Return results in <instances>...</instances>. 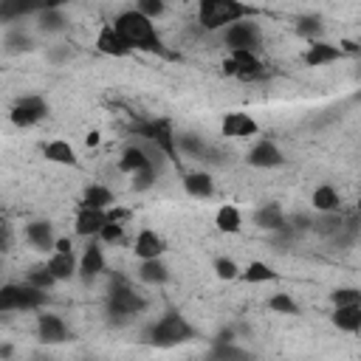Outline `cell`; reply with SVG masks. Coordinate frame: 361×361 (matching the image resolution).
Segmentation results:
<instances>
[{
	"label": "cell",
	"instance_id": "obj_39",
	"mask_svg": "<svg viewBox=\"0 0 361 361\" xmlns=\"http://www.w3.org/2000/svg\"><path fill=\"white\" fill-rule=\"evenodd\" d=\"M245 355L248 353L234 347L231 341H214V347H212V358H245Z\"/></svg>",
	"mask_w": 361,
	"mask_h": 361
},
{
	"label": "cell",
	"instance_id": "obj_37",
	"mask_svg": "<svg viewBox=\"0 0 361 361\" xmlns=\"http://www.w3.org/2000/svg\"><path fill=\"white\" fill-rule=\"evenodd\" d=\"M296 31L302 34V37H307V39H319V34L324 31V25H322V20L319 17H299L296 20Z\"/></svg>",
	"mask_w": 361,
	"mask_h": 361
},
{
	"label": "cell",
	"instance_id": "obj_22",
	"mask_svg": "<svg viewBox=\"0 0 361 361\" xmlns=\"http://www.w3.org/2000/svg\"><path fill=\"white\" fill-rule=\"evenodd\" d=\"M330 322H333V327H338L341 333H358V330H361V302L336 305Z\"/></svg>",
	"mask_w": 361,
	"mask_h": 361
},
{
	"label": "cell",
	"instance_id": "obj_27",
	"mask_svg": "<svg viewBox=\"0 0 361 361\" xmlns=\"http://www.w3.org/2000/svg\"><path fill=\"white\" fill-rule=\"evenodd\" d=\"M310 203H313V209H316V212H338V209H341V195H338V189H336V186L322 183V186H316V189H313Z\"/></svg>",
	"mask_w": 361,
	"mask_h": 361
},
{
	"label": "cell",
	"instance_id": "obj_8",
	"mask_svg": "<svg viewBox=\"0 0 361 361\" xmlns=\"http://www.w3.org/2000/svg\"><path fill=\"white\" fill-rule=\"evenodd\" d=\"M223 68L228 76L243 79V82H254V79L265 76V65L254 51H228Z\"/></svg>",
	"mask_w": 361,
	"mask_h": 361
},
{
	"label": "cell",
	"instance_id": "obj_16",
	"mask_svg": "<svg viewBox=\"0 0 361 361\" xmlns=\"http://www.w3.org/2000/svg\"><path fill=\"white\" fill-rule=\"evenodd\" d=\"M164 251H166V240H164L158 231H152V228H141V231L135 234V240H133V254H135L138 259L164 257Z\"/></svg>",
	"mask_w": 361,
	"mask_h": 361
},
{
	"label": "cell",
	"instance_id": "obj_40",
	"mask_svg": "<svg viewBox=\"0 0 361 361\" xmlns=\"http://www.w3.org/2000/svg\"><path fill=\"white\" fill-rule=\"evenodd\" d=\"M330 302H333V307H336V305H353V302H361V290H358V288H336V290L330 293Z\"/></svg>",
	"mask_w": 361,
	"mask_h": 361
},
{
	"label": "cell",
	"instance_id": "obj_13",
	"mask_svg": "<svg viewBox=\"0 0 361 361\" xmlns=\"http://www.w3.org/2000/svg\"><path fill=\"white\" fill-rule=\"evenodd\" d=\"M68 0H0V20H20L25 14H37L42 8L65 6Z\"/></svg>",
	"mask_w": 361,
	"mask_h": 361
},
{
	"label": "cell",
	"instance_id": "obj_44",
	"mask_svg": "<svg viewBox=\"0 0 361 361\" xmlns=\"http://www.w3.org/2000/svg\"><path fill=\"white\" fill-rule=\"evenodd\" d=\"M0 355H11V344H3L0 347Z\"/></svg>",
	"mask_w": 361,
	"mask_h": 361
},
{
	"label": "cell",
	"instance_id": "obj_28",
	"mask_svg": "<svg viewBox=\"0 0 361 361\" xmlns=\"http://www.w3.org/2000/svg\"><path fill=\"white\" fill-rule=\"evenodd\" d=\"M237 279H243L248 285H265V282H274L276 279V271L268 262H262V259H251L245 268H240V276Z\"/></svg>",
	"mask_w": 361,
	"mask_h": 361
},
{
	"label": "cell",
	"instance_id": "obj_1",
	"mask_svg": "<svg viewBox=\"0 0 361 361\" xmlns=\"http://www.w3.org/2000/svg\"><path fill=\"white\" fill-rule=\"evenodd\" d=\"M113 28L121 34V39L130 45V51L164 54V42H161V34L155 28V20H149L138 8H127V11L116 14Z\"/></svg>",
	"mask_w": 361,
	"mask_h": 361
},
{
	"label": "cell",
	"instance_id": "obj_31",
	"mask_svg": "<svg viewBox=\"0 0 361 361\" xmlns=\"http://www.w3.org/2000/svg\"><path fill=\"white\" fill-rule=\"evenodd\" d=\"M149 158H147V149H144V144L141 141H135V144H127L124 149H121V158H118V169L121 172H135L138 166H144Z\"/></svg>",
	"mask_w": 361,
	"mask_h": 361
},
{
	"label": "cell",
	"instance_id": "obj_23",
	"mask_svg": "<svg viewBox=\"0 0 361 361\" xmlns=\"http://www.w3.org/2000/svg\"><path fill=\"white\" fill-rule=\"evenodd\" d=\"M288 217H285V212H282V206L279 203H262L257 212H254V226L257 228H262V231H279V228H285L288 223H285Z\"/></svg>",
	"mask_w": 361,
	"mask_h": 361
},
{
	"label": "cell",
	"instance_id": "obj_33",
	"mask_svg": "<svg viewBox=\"0 0 361 361\" xmlns=\"http://www.w3.org/2000/svg\"><path fill=\"white\" fill-rule=\"evenodd\" d=\"M104 245H118L121 240H124V220H116V217H110L107 214V223L102 226V231L96 234Z\"/></svg>",
	"mask_w": 361,
	"mask_h": 361
},
{
	"label": "cell",
	"instance_id": "obj_15",
	"mask_svg": "<svg viewBox=\"0 0 361 361\" xmlns=\"http://www.w3.org/2000/svg\"><path fill=\"white\" fill-rule=\"evenodd\" d=\"M37 336L42 344H62V341H68V324L56 313H39L37 316Z\"/></svg>",
	"mask_w": 361,
	"mask_h": 361
},
{
	"label": "cell",
	"instance_id": "obj_25",
	"mask_svg": "<svg viewBox=\"0 0 361 361\" xmlns=\"http://www.w3.org/2000/svg\"><path fill=\"white\" fill-rule=\"evenodd\" d=\"M79 206H87V209H110V206H116V195H113V189L104 186V183H90V186L82 192Z\"/></svg>",
	"mask_w": 361,
	"mask_h": 361
},
{
	"label": "cell",
	"instance_id": "obj_9",
	"mask_svg": "<svg viewBox=\"0 0 361 361\" xmlns=\"http://www.w3.org/2000/svg\"><path fill=\"white\" fill-rule=\"evenodd\" d=\"M245 161H248V166H254V169H276V166L285 164V152L279 149L276 141H271V138H257V141L251 144V149L245 152Z\"/></svg>",
	"mask_w": 361,
	"mask_h": 361
},
{
	"label": "cell",
	"instance_id": "obj_30",
	"mask_svg": "<svg viewBox=\"0 0 361 361\" xmlns=\"http://www.w3.org/2000/svg\"><path fill=\"white\" fill-rule=\"evenodd\" d=\"M206 147H209V144L203 141V135H195V133H178V135H175V152L186 155V158L200 161L203 152H206Z\"/></svg>",
	"mask_w": 361,
	"mask_h": 361
},
{
	"label": "cell",
	"instance_id": "obj_24",
	"mask_svg": "<svg viewBox=\"0 0 361 361\" xmlns=\"http://www.w3.org/2000/svg\"><path fill=\"white\" fill-rule=\"evenodd\" d=\"M25 240H28V245H34L37 251H51L56 234H54V226H51L48 220H31V223L25 226Z\"/></svg>",
	"mask_w": 361,
	"mask_h": 361
},
{
	"label": "cell",
	"instance_id": "obj_19",
	"mask_svg": "<svg viewBox=\"0 0 361 361\" xmlns=\"http://www.w3.org/2000/svg\"><path fill=\"white\" fill-rule=\"evenodd\" d=\"M45 268L56 282H68L76 276V254L73 251H48Z\"/></svg>",
	"mask_w": 361,
	"mask_h": 361
},
{
	"label": "cell",
	"instance_id": "obj_17",
	"mask_svg": "<svg viewBox=\"0 0 361 361\" xmlns=\"http://www.w3.org/2000/svg\"><path fill=\"white\" fill-rule=\"evenodd\" d=\"M104 223H107V209H87V206H79L76 220H73V231H76L79 237H96Z\"/></svg>",
	"mask_w": 361,
	"mask_h": 361
},
{
	"label": "cell",
	"instance_id": "obj_36",
	"mask_svg": "<svg viewBox=\"0 0 361 361\" xmlns=\"http://www.w3.org/2000/svg\"><path fill=\"white\" fill-rule=\"evenodd\" d=\"M25 282H28V285H34V288H39V290H51V288L56 285V279L51 276V271H48L45 265L31 268V271L25 274Z\"/></svg>",
	"mask_w": 361,
	"mask_h": 361
},
{
	"label": "cell",
	"instance_id": "obj_43",
	"mask_svg": "<svg viewBox=\"0 0 361 361\" xmlns=\"http://www.w3.org/2000/svg\"><path fill=\"white\" fill-rule=\"evenodd\" d=\"M96 144H99V133H90L87 135V147H96Z\"/></svg>",
	"mask_w": 361,
	"mask_h": 361
},
{
	"label": "cell",
	"instance_id": "obj_21",
	"mask_svg": "<svg viewBox=\"0 0 361 361\" xmlns=\"http://www.w3.org/2000/svg\"><path fill=\"white\" fill-rule=\"evenodd\" d=\"M37 17V31L42 34H65L68 31V14H65V6H54V8H42L34 14Z\"/></svg>",
	"mask_w": 361,
	"mask_h": 361
},
{
	"label": "cell",
	"instance_id": "obj_35",
	"mask_svg": "<svg viewBox=\"0 0 361 361\" xmlns=\"http://www.w3.org/2000/svg\"><path fill=\"white\" fill-rule=\"evenodd\" d=\"M212 268H214V276H217V279H226V282H231V279L240 276V265H237L231 257H217V259L212 262Z\"/></svg>",
	"mask_w": 361,
	"mask_h": 361
},
{
	"label": "cell",
	"instance_id": "obj_10",
	"mask_svg": "<svg viewBox=\"0 0 361 361\" xmlns=\"http://www.w3.org/2000/svg\"><path fill=\"white\" fill-rule=\"evenodd\" d=\"M338 59H344V51L327 39H307V48L302 54V62L307 68H324V65H333Z\"/></svg>",
	"mask_w": 361,
	"mask_h": 361
},
{
	"label": "cell",
	"instance_id": "obj_29",
	"mask_svg": "<svg viewBox=\"0 0 361 361\" xmlns=\"http://www.w3.org/2000/svg\"><path fill=\"white\" fill-rule=\"evenodd\" d=\"M214 226L223 234H240L243 231V214H240V209L231 206V203H223L217 209V214H214Z\"/></svg>",
	"mask_w": 361,
	"mask_h": 361
},
{
	"label": "cell",
	"instance_id": "obj_20",
	"mask_svg": "<svg viewBox=\"0 0 361 361\" xmlns=\"http://www.w3.org/2000/svg\"><path fill=\"white\" fill-rule=\"evenodd\" d=\"M42 158L51 161V164H59V166H76L79 164V155H76L73 144L65 141V138H51L48 144H42Z\"/></svg>",
	"mask_w": 361,
	"mask_h": 361
},
{
	"label": "cell",
	"instance_id": "obj_32",
	"mask_svg": "<svg viewBox=\"0 0 361 361\" xmlns=\"http://www.w3.org/2000/svg\"><path fill=\"white\" fill-rule=\"evenodd\" d=\"M158 175H161V172L147 161L144 166H138L135 172H130V189H135V192H147V189H152V186H155Z\"/></svg>",
	"mask_w": 361,
	"mask_h": 361
},
{
	"label": "cell",
	"instance_id": "obj_12",
	"mask_svg": "<svg viewBox=\"0 0 361 361\" xmlns=\"http://www.w3.org/2000/svg\"><path fill=\"white\" fill-rule=\"evenodd\" d=\"M220 133H223L226 138H254V135H259V124H257L248 113H243V110H231V113L223 116V121H220Z\"/></svg>",
	"mask_w": 361,
	"mask_h": 361
},
{
	"label": "cell",
	"instance_id": "obj_4",
	"mask_svg": "<svg viewBox=\"0 0 361 361\" xmlns=\"http://www.w3.org/2000/svg\"><path fill=\"white\" fill-rule=\"evenodd\" d=\"M144 310H147V299L135 288H130L124 279L110 285V290H107V316L113 322H118V324L130 322L133 316H141Z\"/></svg>",
	"mask_w": 361,
	"mask_h": 361
},
{
	"label": "cell",
	"instance_id": "obj_6",
	"mask_svg": "<svg viewBox=\"0 0 361 361\" xmlns=\"http://www.w3.org/2000/svg\"><path fill=\"white\" fill-rule=\"evenodd\" d=\"M220 39L226 45V51H259L262 48V28L257 20L251 17H243L231 25H226L220 31Z\"/></svg>",
	"mask_w": 361,
	"mask_h": 361
},
{
	"label": "cell",
	"instance_id": "obj_42",
	"mask_svg": "<svg viewBox=\"0 0 361 361\" xmlns=\"http://www.w3.org/2000/svg\"><path fill=\"white\" fill-rule=\"evenodd\" d=\"M11 240H14V234H11V226L0 223V251H8V248H11Z\"/></svg>",
	"mask_w": 361,
	"mask_h": 361
},
{
	"label": "cell",
	"instance_id": "obj_2",
	"mask_svg": "<svg viewBox=\"0 0 361 361\" xmlns=\"http://www.w3.org/2000/svg\"><path fill=\"white\" fill-rule=\"evenodd\" d=\"M243 17H251V6L243 0H197V23L206 31H223Z\"/></svg>",
	"mask_w": 361,
	"mask_h": 361
},
{
	"label": "cell",
	"instance_id": "obj_41",
	"mask_svg": "<svg viewBox=\"0 0 361 361\" xmlns=\"http://www.w3.org/2000/svg\"><path fill=\"white\" fill-rule=\"evenodd\" d=\"M6 45H8V51H28L31 48V37L23 34V31H11L6 37Z\"/></svg>",
	"mask_w": 361,
	"mask_h": 361
},
{
	"label": "cell",
	"instance_id": "obj_3",
	"mask_svg": "<svg viewBox=\"0 0 361 361\" xmlns=\"http://www.w3.org/2000/svg\"><path fill=\"white\" fill-rule=\"evenodd\" d=\"M197 333L195 327L180 316V313H164L158 322L149 324L147 330V341L152 347H178L183 341H192Z\"/></svg>",
	"mask_w": 361,
	"mask_h": 361
},
{
	"label": "cell",
	"instance_id": "obj_7",
	"mask_svg": "<svg viewBox=\"0 0 361 361\" xmlns=\"http://www.w3.org/2000/svg\"><path fill=\"white\" fill-rule=\"evenodd\" d=\"M45 116H48V102H45V96H39V93L20 96V99L14 102V107H11V113H8L11 124H14V127H23V130L39 124Z\"/></svg>",
	"mask_w": 361,
	"mask_h": 361
},
{
	"label": "cell",
	"instance_id": "obj_14",
	"mask_svg": "<svg viewBox=\"0 0 361 361\" xmlns=\"http://www.w3.org/2000/svg\"><path fill=\"white\" fill-rule=\"evenodd\" d=\"M96 51L104 54V56H116V59L133 54L130 45L121 39V34L113 28V23H104V25L99 28V34H96Z\"/></svg>",
	"mask_w": 361,
	"mask_h": 361
},
{
	"label": "cell",
	"instance_id": "obj_11",
	"mask_svg": "<svg viewBox=\"0 0 361 361\" xmlns=\"http://www.w3.org/2000/svg\"><path fill=\"white\" fill-rule=\"evenodd\" d=\"M107 268V259H104V251L99 243H87L85 251L76 257V276H82L85 282H93L96 276H102Z\"/></svg>",
	"mask_w": 361,
	"mask_h": 361
},
{
	"label": "cell",
	"instance_id": "obj_38",
	"mask_svg": "<svg viewBox=\"0 0 361 361\" xmlns=\"http://www.w3.org/2000/svg\"><path fill=\"white\" fill-rule=\"evenodd\" d=\"M135 8L147 14L149 20H158L166 14V0H135Z\"/></svg>",
	"mask_w": 361,
	"mask_h": 361
},
{
	"label": "cell",
	"instance_id": "obj_26",
	"mask_svg": "<svg viewBox=\"0 0 361 361\" xmlns=\"http://www.w3.org/2000/svg\"><path fill=\"white\" fill-rule=\"evenodd\" d=\"M138 279L144 285H164L169 279V265L161 259V257H152V259H141L138 265Z\"/></svg>",
	"mask_w": 361,
	"mask_h": 361
},
{
	"label": "cell",
	"instance_id": "obj_18",
	"mask_svg": "<svg viewBox=\"0 0 361 361\" xmlns=\"http://www.w3.org/2000/svg\"><path fill=\"white\" fill-rule=\"evenodd\" d=\"M183 189L195 200H209L214 195V178L206 169H192V172L183 175Z\"/></svg>",
	"mask_w": 361,
	"mask_h": 361
},
{
	"label": "cell",
	"instance_id": "obj_5",
	"mask_svg": "<svg viewBox=\"0 0 361 361\" xmlns=\"http://www.w3.org/2000/svg\"><path fill=\"white\" fill-rule=\"evenodd\" d=\"M48 299V290H39L28 282H6L0 285V313L39 310Z\"/></svg>",
	"mask_w": 361,
	"mask_h": 361
},
{
	"label": "cell",
	"instance_id": "obj_34",
	"mask_svg": "<svg viewBox=\"0 0 361 361\" xmlns=\"http://www.w3.org/2000/svg\"><path fill=\"white\" fill-rule=\"evenodd\" d=\"M268 307L274 313H282V316H299V305H296V299L290 293H274L268 299Z\"/></svg>",
	"mask_w": 361,
	"mask_h": 361
}]
</instances>
